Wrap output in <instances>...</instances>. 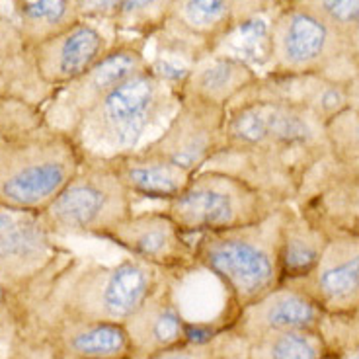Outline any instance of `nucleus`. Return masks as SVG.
Segmentation results:
<instances>
[{"label":"nucleus","instance_id":"obj_3","mask_svg":"<svg viewBox=\"0 0 359 359\" xmlns=\"http://www.w3.org/2000/svg\"><path fill=\"white\" fill-rule=\"evenodd\" d=\"M180 90L151 67L133 74L102 98L72 131L84 156L114 161L141 153L170 123Z\"/></svg>","mask_w":359,"mask_h":359},{"label":"nucleus","instance_id":"obj_32","mask_svg":"<svg viewBox=\"0 0 359 359\" xmlns=\"http://www.w3.org/2000/svg\"><path fill=\"white\" fill-rule=\"evenodd\" d=\"M72 6L81 20L114 26L119 14L121 0H72Z\"/></svg>","mask_w":359,"mask_h":359},{"label":"nucleus","instance_id":"obj_33","mask_svg":"<svg viewBox=\"0 0 359 359\" xmlns=\"http://www.w3.org/2000/svg\"><path fill=\"white\" fill-rule=\"evenodd\" d=\"M283 4V0H233L234 26L256 18H268Z\"/></svg>","mask_w":359,"mask_h":359},{"label":"nucleus","instance_id":"obj_34","mask_svg":"<svg viewBox=\"0 0 359 359\" xmlns=\"http://www.w3.org/2000/svg\"><path fill=\"white\" fill-rule=\"evenodd\" d=\"M20 320V303L8 289L0 283V326L18 323Z\"/></svg>","mask_w":359,"mask_h":359},{"label":"nucleus","instance_id":"obj_7","mask_svg":"<svg viewBox=\"0 0 359 359\" xmlns=\"http://www.w3.org/2000/svg\"><path fill=\"white\" fill-rule=\"evenodd\" d=\"M279 207L244 180L203 168L189 178L176 198L162 205V211L186 236L196 238L262 223Z\"/></svg>","mask_w":359,"mask_h":359},{"label":"nucleus","instance_id":"obj_28","mask_svg":"<svg viewBox=\"0 0 359 359\" xmlns=\"http://www.w3.org/2000/svg\"><path fill=\"white\" fill-rule=\"evenodd\" d=\"M250 358V341L236 334L231 328L221 332L188 340L172 350L158 353L153 359H248Z\"/></svg>","mask_w":359,"mask_h":359},{"label":"nucleus","instance_id":"obj_41","mask_svg":"<svg viewBox=\"0 0 359 359\" xmlns=\"http://www.w3.org/2000/svg\"><path fill=\"white\" fill-rule=\"evenodd\" d=\"M355 313H359V306H358V309H355Z\"/></svg>","mask_w":359,"mask_h":359},{"label":"nucleus","instance_id":"obj_15","mask_svg":"<svg viewBox=\"0 0 359 359\" xmlns=\"http://www.w3.org/2000/svg\"><path fill=\"white\" fill-rule=\"evenodd\" d=\"M293 205L328 233L359 238V168L344 166L328 153L309 172Z\"/></svg>","mask_w":359,"mask_h":359},{"label":"nucleus","instance_id":"obj_21","mask_svg":"<svg viewBox=\"0 0 359 359\" xmlns=\"http://www.w3.org/2000/svg\"><path fill=\"white\" fill-rule=\"evenodd\" d=\"M258 79L260 72L246 61L215 51L189 67L180 82V98H196L226 109Z\"/></svg>","mask_w":359,"mask_h":359},{"label":"nucleus","instance_id":"obj_14","mask_svg":"<svg viewBox=\"0 0 359 359\" xmlns=\"http://www.w3.org/2000/svg\"><path fill=\"white\" fill-rule=\"evenodd\" d=\"M20 324L41 336L55 359H129L131 344L123 324L90 323L51 311H26Z\"/></svg>","mask_w":359,"mask_h":359},{"label":"nucleus","instance_id":"obj_11","mask_svg":"<svg viewBox=\"0 0 359 359\" xmlns=\"http://www.w3.org/2000/svg\"><path fill=\"white\" fill-rule=\"evenodd\" d=\"M71 252L43 224L39 215H20L0 231V283L24 301L49 279Z\"/></svg>","mask_w":359,"mask_h":359},{"label":"nucleus","instance_id":"obj_12","mask_svg":"<svg viewBox=\"0 0 359 359\" xmlns=\"http://www.w3.org/2000/svg\"><path fill=\"white\" fill-rule=\"evenodd\" d=\"M96 241L117 246L126 256L149 264L172 276H184L194 269V241L178 229L162 209L135 211L131 215L100 233Z\"/></svg>","mask_w":359,"mask_h":359},{"label":"nucleus","instance_id":"obj_9","mask_svg":"<svg viewBox=\"0 0 359 359\" xmlns=\"http://www.w3.org/2000/svg\"><path fill=\"white\" fill-rule=\"evenodd\" d=\"M144 39L116 36L104 59L94 65L76 81L65 84L53 92L51 100L45 104L43 116L47 126L72 133L81 119L90 109L106 98L111 90L133 74L149 67L151 57L147 55Z\"/></svg>","mask_w":359,"mask_h":359},{"label":"nucleus","instance_id":"obj_1","mask_svg":"<svg viewBox=\"0 0 359 359\" xmlns=\"http://www.w3.org/2000/svg\"><path fill=\"white\" fill-rule=\"evenodd\" d=\"M328 153L326 126L309 109L281 100L238 98L226 108L224 144L205 168L233 174L287 205Z\"/></svg>","mask_w":359,"mask_h":359},{"label":"nucleus","instance_id":"obj_36","mask_svg":"<svg viewBox=\"0 0 359 359\" xmlns=\"http://www.w3.org/2000/svg\"><path fill=\"white\" fill-rule=\"evenodd\" d=\"M348 37H350L351 49H353V55H355V61L359 65V20L351 26V29L348 32Z\"/></svg>","mask_w":359,"mask_h":359},{"label":"nucleus","instance_id":"obj_37","mask_svg":"<svg viewBox=\"0 0 359 359\" xmlns=\"http://www.w3.org/2000/svg\"><path fill=\"white\" fill-rule=\"evenodd\" d=\"M18 217V213H12V211H6V209H0V231L10 226Z\"/></svg>","mask_w":359,"mask_h":359},{"label":"nucleus","instance_id":"obj_17","mask_svg":"<svg viewBox=\"0 0 359 359\" xmlns=\"http://www.w3.org/2000/svg\"><path fill=\"white\" fill-rule=\"evenodd\" d=\"M293 285L324 313H351L359 306V238L330 233L316 268Z\"/></svg>","mask_w":359,"mask_h":359},{"label":"nucleus","instance_id":"obj_24","mask_svg":"<svg viewBox=\"0 0 359 359\" xmlns=\"http://www.w3.org/2000/svg\"><path fill=\"white\" fill-rule=\"evenodd\" d=\"M109 162L135 203L158 201L166 205L188 186L189 178L194 176L180 168L178 164L144 151L126 154Z\"/></svg>","mask_w":359,"mask_h":359},{"label":"nucleus","instance_id":"obj_13","mask_svg":"<svg viewBox=\"0 0 359 359\" xmlns=\"http://www.w3.org/2000/svg\"><path fill=\"white\" fill-rule=\"evenodd\" d=\"M226 109L196 98H180V106L161 137L144 153L178 164L189 174L203 170L224 144Z\"/></svg>","mask_w":359,"mask_h":359},{"label":"nucleus","instance_id":"obj_26","mask_svg":"<svg viewBox=\"0 0 359 359\" xmlns=\"http://www.w3.org/2000/svg\"><path fill=\"white\" fill-rule=\"evenodd\" d=\"M174 0H121L114 22L116 36L151 41L170 16Z\"/></svg>","mask_w":359,"mask_h":359},{"label":"nucleus","instance_id":"obj_4","mask_svg":"<svg viewBox=\"0 0 359 359\" xmlns=\"http://www.w3.org/2000/svg\"><path fill=\"white\" fill-rule=\"evenodd\" d=\"M84 161L74 135L43 126L0 147V209L39 215Z\"/></svg>","mask_w":359,"mask_h":359},{"label":"nucleus","instance_id":"obj_18","mask_svg":"<svg viewBox=\"0 0 359 359\" xmlns=\"http://www.w3.org/2000/svg\"><path fill=\"white\" fill-rule=\"evenodd\" d=\"M176 278L178 276L168 273L153 295L123 324L131 344L129 359H153L189 340V323L176 297Z\"/></svg>","mask_w":359,"mask_h":359},{"label":"nucleus","instance_id":"obj_6","mask_svg":"<svg viewBox=\"0 0 359 359\" xmlns=\"http://www.w3.org/2000/svg\"><path fill=\"white\" fill-rule=\"evenodd\" d=\"M268 72L350 82L359 65L346 32L301 2H283L269 20Z\"/></svg>","mask_w":359,"mask_h":359},{"label":"nucleus","instance_id":"obj_2","mask_svg":"<svg viewBox=\"0 0 359 359\" xmlns=\"http://www.w3.org/2000/svg\"><path fill=\"white\" fill-rule=\"evenodd\" d=\"M168 273L126 256L114 264L71 256L22 301L26 311H51L90 323L126 324Z\"/></svg>","mask_w":359,"mask_h":359},{"label":"nucleus","instance_id":"obj_39","mask_svg":"<svg viewBox=\"0 0 359 359\" xmlns=\"http://www.w3.org/2000/svg\"><path fill=\"white\" fill-rule=\"evenodd\" d=\"M8 2L10 0H0V10H2V12H6V8H8Z\"/></svg>","mask_w":359,"mask_h":359},{"label":"nucleus","instance_id":"obj_20","mask_svg":"<svg viewBox=\"0 0 359 359\" xmlns=\"http://www.w3.org/2000/svg\"><path fill=\"white\" fill-rule=\"evenodd\" d=\"M238 98L281 100L309 109L324 126L350 109L348 82H336L313 74H262ZM236 98V100H238Z\"/></svg>","mask_w":359,"mask_h":359},{"label":"nucleus","instance_id":"obj_19","mask_svg":"<svg viewBox=\"0 0 359 359\" xmlns=\"http://www.w3.org/2000/svg\"><path fill=\"white\" fill-rule=\"evenodd\" d=\"M324 311L293 283H281L268 295L244 306L231 330L254 344L266 336L289 330H318Z\"/></svg>","mask_w":359,"mask_h":359},{"label":"nucleus","instance_id":"obj_31","mask_svg":"<svg viewBox=\"0 0 359 359\" xmlns=\"http://www.w3.org/2000/svg\"><path fill=\"white\" fill-rule=\"evenodd\" d=\"M305 4L341 32H350L359 20V0H295Z\"/></svg>","mask_w":359,"mask_h":359},{"label":"nucleus","instance_id":"obj_38","mask_svg":"<svg viewBox=\"0 0 359 359\" xmlns=\"http://www.w3.org/2000/svg\"><path fill=\"white\" fill-rule=\"evenodd\" d=\"M332 359H359V348H353V350L346 351V353H341V355Z\"/></svg>","mask_w":359,"mask_h":359},{"label":"nucleus","instance_id":"obj_25","mask_svg":"<svg viewBox=\"0 0 359 359\" xmlns=\"http://www.w3.org/2000/svg\"><path fill=\"white\" fill-rule=\"evenodd\" d=\"M6 14L32 49L81 20L72 0H10Z\"/></svg>","mask_w":359,"mask_h":359},{"label":"nucleus","instance_id":"obj_27","mask_svg":"<svg viewBox=\"0 0 359 359\" xmlns=\"http://www.w3.org/2000/svg\"><path fill=\"white\" fill-rule=\"evenodd\" d=\"M248 359H328L318 330H289L250 344Z\"/></svg>","mask_w":359,"mask_h":359},{"label":"nucleus","instance_id":"obj_16","mask_svg":"<svg viewBox=\"0 0 359 359\" xmlns=\"http://www.w3.org/2000/svg\"><path fill=\"white\" fill-rule=\"evenodd\" d=\"M114 41V26L76 20L72 26L34 47L39 76L53 90L61 88L102 61Z\"/></svg>","mask_w":359,"mask_h":359},{"label":"nucleus","instance_id":"obj_23","mask_svg":"<svg viewBox=\"0 0 359 359\" xmlns=\"http://www.w3.org/2000/svg\"><path fill=\"white\" fill-rule=\"evenodd\" d=\"M330 233L293 203L279 211V273L281 283L305 279L320 260Z\"/></svg>","mask_w":359,"mask_h":359},{"label":"nucleus","instance_id":"obj_5","mask_svg":"<svg viewBox=\"0 0 359 359\" xmlns=\"http://www.w3.org/2000/svg\"><path fill=\"white\" fill-rule=\"evenodd\" d=\"M279 211L262 223L194 241L196 266L221 283L236 314L281 285Z\"/></svg>","mask_w":359,"mask_h":359},{"label":"nucleus","instance_id":"obj_22","mask_svg":"<svg viewBox=\"0 0 359 359\" xmlns=\"http://www.w3.org/2000/svg\"><path fill=\"white\" fill-rule=\"evenodd\" d=\"M55 90L47 86L29 47L14 20L0 10V98L45 108Z\"/></svg>","mask_w":359,"mask_h":359},{"label":"nucleus","instance_id":"obj_30","mask_svg":"<svg viewBox=\"0 0 359 359\" xmlns=\"http://www.w3.org/2000/svg\"><path fill=\"white\" fill-rule=\"evenodd\" d=\"M43 123L45 116L41 108L18 100L0 98V147Z\"/></svg>","mask_w":359,"mask_h":359},{"label":"nucleus","instance_id":"obj_10","mask_svg":"<svg viewBox=\"0 0 359 359\" xmlns=\"http://www.w3.org/2000/svg\"><path fill=\"white\" fill-rule=\"evenodd\" d=\"M234 29L233 0H174L170 16L156 34V63L188 71L215 53Z\"/></svg>","mask_w":359,"mask_h":359},{"label":"nucleus","instance_id":"obj_40","mask_svg":"<svg viewBox=\"0 0 359 359\" xmlns=\"http://www.w3.org/2000/svg\"><path fill=\"white\" fill-rule=\"evenodd\" d=\"M283 2H295V0H283Z\"/></svg>","mask_w":359,"mask_h":359},{"label":"nucleus","instance_id":"obj_8","mask_svg":"<svg viewBox=\"0 0 359 359\" xmlns=\"http://www.w3.org/2000/svg\"><path fill=\"white\" fill-rule=\"evenodd\" d=\"M135 213V199L111 162L84 156L81 168L61 194L39 213L57 238H94Z\"/></svg>","mask_w":359,"mask_h":359},{"label":"nucleus","instance_id":"obj_29","mask_svg":"<svg viewBox=\"0 0 359 359\" xmlns=\"http://www.w3.org/2000/svg\"><path fill=\"white\" fill-rule=\"evenodd\" d=\"M318 334L328 350V359L359 348V313H324Z\"/></svg>","mask_w":359,"mask_h":359},{"label":"nucleus","instance_id":"obj_35","mask_svg":"<svg viewBox=\"0 0 359 359\" xmlns=\"http://www.w3.org/2000/svg\"><path fill=\"white\" fill-rule=\"evenodd\" d=\"M348 98H350V109L359 114V72L348 82Z\"/></svg>","mask_w":359,"mask_h":359}]
</instances>
